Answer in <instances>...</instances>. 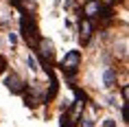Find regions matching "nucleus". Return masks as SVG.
<instances>
[{"label": "nucleus", "mask_w": 129, "mask_h": 127, "mask_svg": "<svg viewBox=\"0 0 129 127\" xmlns=\"http://www.w3.org/2000/svg\"><path fill=\"white\" fill-rule=\"evenodd\" d=\"M13 2V7L20 11V13H28V15H33L35 11H37V2L35 0H11Z\"/></svg>", "instance_id": "nucleus-8"}, {"label": "nucleus", "mask_w": 129, "mask_h": 127, "mask_svg": "<svg viewBox=\"0 0 129 127\" xmlns=\"http://www.w3.org/2000/svg\"><path fill=\"white\" fill-rule=\"evenodd\" d=\"M28 68H31L33 72H37V70H40V66H37V59H35L33 55H28Z\"/></svg>", "instance_id": "nucleus-10"}, {"label": "nucleus", "mask_w": 129, "mask_h": 127, "mask_svg": "<svg viewBox=\"0 0 129 127\" xmlns=\"http://www.w3.org/2000/svg\"><path fill=\"white\" fill-rule=\"evenodd\" d=\"M103 127H116V120H114V118H105Z\"/></svg>", "instance_id": "nucleus-12"}, {"label": "nucleus", "mask_w": 129, "mask_h": 127, "mask_svg": "<svg viewBox=\"0 0 129 127\" xmlns=\"http://www.w3.org/2000/svg\"><path fill=\"white\" fill-rule=\"evenodd\" d=\"M83 2H88V0H83Z\"/></svg>", "instance_id": "nucleus-15"}, {"label": "nucleus", "mask_w": 129, "mask_h": 127, "mask_svg": "<svg viewBox=\"0 0 129 127\" xmlns=\"http://www.w3.org/2000/svg\"><path fill=\"white\" fill-rule=\"evenodd\" d=\"M103 81H105V88H114V83H116V70L114 68H105Z\"/></svg>", "instance_id": "nucleus-9"}, {"label": "nucleus", "mask_w": 129, "mask_h": 127, "mask_svg": "<svg viewBox=\"0 0 129 127\" xmlns=\"http://www.w3.org/2000/svg\"><path fill=\"white\" fill-rule=\"evenodd\" d=\"M5 68H7V59H5V57L0 55V74L5 72Z\"/></svg>", "instance_id": "nucleus-11"}, {"label": "nucleus", "mask_w": 129, "mask_h": 127, "mask_svg": "<svg viewBox=\"0 0 129 127\" xmlns=\"http://www.w3.org/2000/svg\"><path fill=\"white\" fill-rule=\"evenodd\" d=\"M101 7H103L101 0H88V2H83L81 15H85V20H94V18H99V11H101Z\"/></svg>", "instance_id": "nucleus-5"}, {"label": "nucleus", "mask_w": 129, "mask_h": 127, "mask_svg": "<svg viewBox=\"0 0 129 127\" xmlns=\"http://www.w3.org/2000/svg\"><path fill=\"white\" fill-rule=\"evenodd\" d=\"M79 66H81V53H79V50H68L66 57H63L61 64H59V68L68 74V77H70V74H75L77 70H79Z\"/></svg>", "instance_id": "nucleus-3"}, {"label": "nucleus", "mask_w": 129, "mask_h": 127, "mask_svg": "<svg viewBox=\"0 0 129 127\" xmlns=\"http://www.w3.org/2000/svg\"><path fill=\"white\" fill-rule=\"evenodd\" d=\"M92 33H94V24H92V20L81 18V20H79V40H81V44H88L90 37H92Z\"/></svg>", "instance_id": "nucleus-7"}, {"label": "nucleus", "mask_w": 129, "mask_h": 127, "mask_svg": "<svg viewBox=\"0 0 129 127\" xmlns=\"http://www.w3.org/2000/svg\"><path fill=\"white\" fill-rule=\"evenodd\" d=\"M20 33L28 46H33V48L37 46V42H40V27H37L35 15H28V13L20 15Z\"/></svg>", "instance_id": "nucleus-1"}, {"label": "nucleus", "mask_w": 129, "mask_h": 127, "mask_svg": "<svg viewBox=\"0 0 129 127\" xmlns=\"http://www.w3.org/2000/svg\"><path fill=\"white\" fill-rule=\"evenodd\" d=\"M5 86L9 88V92L13 94H22L24 92V88H26V83L22 81V77H18V74H7V79H5Z\"/></svg>", "instance_id": "nucleus-6"}, {"label": "nucleus", "mask_w": 129, "mask_h": 127, "mask_svg": "<svg viewBox=\"0 0 129 127\" xmlns=\"http://www.w3.org/2000/svg\"><path fill=\"white\" fill-rule=\"evenodd\" d=\"M120 92H122V101H127V94H129V90H127V86H122V90H120Z\"/></svg>", "instance_id": "nucleus-13"}, {"label": "nucleus", "mask_w": 129, "mask_h": 127, "mask_svg": "<svg viewBox=\"0 0 129 127\" xmlns=\"http://www.w3.org/2000/svg\"><path fill=\"white\" fill-rule=\"evenodd\" d=\"M9 42H11V44H15V42H18V35H15V33H9Z\"/></svg>", "instance_id": "nucleus-14"}, {"label": "nucleus", "mask_w": 129, "mask_h": 127, "mask_svg": "<svg viewBox=\"0 0 129 127\" xmlns=\"http://www.w3.org/2000/svg\"><path fill=\"white\" fill-rule=\"evenodd\" d=\"M22 96H24V103H26L28 107H35V105H40L42 101H44V92L40 90L37 83H35V86H26L24 92H22Z\"/></svg>", "instance_id": "nucleus-4"}, {"label": "nucleus", "mask_w": 129, "mask_h": 127, "mask_svg": "<svg viewBox=\"0 0 129 127\" xmlns=\"http://www.w3.org/2000/svg\"><path fill=\"white\" fill-rule=\"evenodd\" d=\"M35 50H37V55H40V59H42V64H44V68H53V59H55V46H53V42L40 37V42H37Z\"/></svg>", "instance_id": "nucleus-2"}]
</instances>
